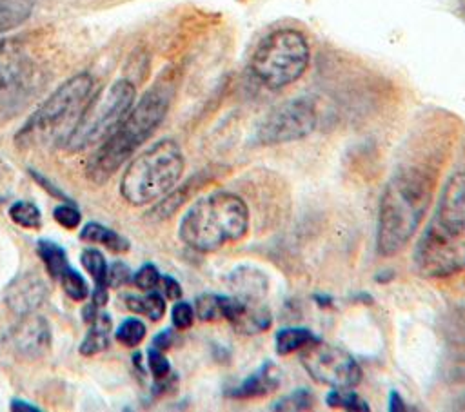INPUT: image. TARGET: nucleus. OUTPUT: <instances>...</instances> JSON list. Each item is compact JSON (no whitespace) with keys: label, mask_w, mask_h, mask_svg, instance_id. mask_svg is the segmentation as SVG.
I'll return each mask as SVG.
<instances>
[{"label":"nucleus","mask_w":465,"mask_h":412,"mask_svg":"<svg viewBox=\"0 0 465 412\" xmlns=\"http://www.w3.org/2000/svg\"><path fill=\"white\" fill-rule=\"evenodd\" d=\"M171 87H151L125 114L120 125L102 142L85 165V176L93 183H105L122 163L156 131L167 114Z\"/></svg>","instance_id":"f257e3e1"},{"label":"nucleus","mask_w":465,"mask_h":412,"mask_svg":"<svg viewBox=\"0 0 465 412\" xmlns=\"http://www.w3.org/2000/svg\"><path fill=\"white\" fill-rule=\"evenodd\" d=\"M432 196V181L421 171L398 172L385 187L380 211L376 247L381 256L401 250L418 231Z\"/></svg>","instance_id":"f03ea898"},{"label":"nucleus","mask_w":465,"mask_h":412,"mask_svg":"<svg viewBox=\"0 0 465 412\" xmlns=\"http://www.w3.org/2000/svg\"><path fill=\"white\" fill-rule=\"evenodd\" d=\"M249 209L245 201L227 191L211 192L196 200L182 216L180 240L198 252H213L245 236Z\"/></svg>","instance_id":"7ed1b4c3"},{"label":"nucleus","mask_w":465,"mask_h":412,"mask_svg":"<svg viewBox=\"0 0 465 412\" xmlns=\"http://www.w3.org/2000/svg\"><path fill=\"white\" fill-rule=\"evenodd\" d=\"M93 91V76L78 73L67 78L49 98L29 116L15 136L22 147L64 145L74 129Z\"/></svg>","instance_id":"20e7f679"},{"label":"nucleus","mask_w":465,"mask_h":412,"mask_svg":"<svg viewBox=\"0 0 465 412\" xmlns=\"http://www.w3.org/2000/svg\"><path fill=\"white\" fill-rule=\"evenodd\" d=\"M183 154L174 140H160L134 158L120 180V194L131 205H145L165 196L183 172Z\"/></svg>","instance_id":"39448f33"},{"label":"nucleus","mask_w":465,"mask_h":412,"mask_svg":"<svg viewBox=\"0 0 465 412\" xmlns=\"http://www.w3.org/2000/svg\"><path fill=\"white\" fill-rule=\"evenodd\" d=\"M414 267L425 278L465 270V218L438 211L414 247Z\"/></svg>","instance_id":"423d86ee"},{"label":"nucleus","mask_w":465,"mask_h":412,"mask_svg":"<svg viewBox=\"0 0 465 412\" xmlns=\"http://www.w3.org/2000/svg\"><path fill=\"white\" fill-rule=\"evenodd\" d=\"M134 96L136 91L133 82L125 78L114 80L85 103L64 147L69 152H80L104 142L131 111L134 105Z\"/></svg>","instance_id":"0eeeda50"},{"label":"nucleus","mask_w":465,"mask_h":412,"mask_svg":"<svg viewBox=\"0 0 465 412\" xmlns=\"http://www.w3.org/2000/svg\"><path fill=\"white\" fill-rule=\"evenodd\" d=\"M311 58L305 36L296 29H276L254 49L251 58L252 74L269 89H282L296 82Z\"/></svg>","instance_id":"6e6552de"},{"label":"nucleus","mask_w":465,"mask_h":412,"mask_svg":"<svg viewBox=\"0 0 465 412\" xmlns=\"http://www.w3.org/2000/svg\"><path fill=\"white\" fill-rule=\"evenodd\" d=\"M302 365L309 376L331 388H354L361 381V368L343 348L320 339L302 352Z\"/></svg>","instance_id":"1a4fd4ad"},{"label":"nucleus","mask_w":465,"mask_h":412,"mask_svg":"<svg viewBox=\"0 0 465 412\" xmlns=\"http://www.w3.org/2000/svg\"><path fill=\"white\" fill-rule=\"evenodd\" d=\"M316 127V109L309 98H292L272 109L256 131L263 145L287 143L311 134Z\"/></svg>","instance_id":"9d476101"},{"label":"nucleus","mask_w":465,"mask_h":412,"mask_svg":"<svg viewBox=\"0 0 465 412\" xmlns=\"http://www.w3.org/2000/svg\"><path fill=\"white\" fill-rule=\"evenodd\" d=\"M7 350L24 361H33L47 354L51 347V327L45 318L35 312L25 314L5 334Z\"/></svg>","instance_id":"9b49d317"},{"label":"nucleus","mask_w":465,"mask_h":412,"mask_svg":"<svg viewBox=\"0 0 465 412\" xmlns=\"http://www.w3.org/2000/svg\"><path fill=\"white\" fill-rule=\"evenodd\" d=\"M47 283L38 274L25 272L7 285L4 301L13 314L22 318L35 312L47 299Z\"/></svg>","instance_id":"f8f14e48"},{"label":"nucleus","mask_w":465,"mask_h":412,"mask_svg":"<svg viewBox=\"0 0 465 412\" xmlns=\"http://www.w3.org/2000/svg\"><path fill=\"white\" fill-rule=\"evenodd\" d=\"M25 49L15 38H0V91L9 89L25 71Z\"/></svg>","instance_id":"ddd939ff"},{"label":"nucleus","mask_w":465,"mask_h":412,"mask_svg":"<svg viewBox=\"0 0 465 412\" xmlns=\"http://www.w3.org/2000/svg\"><path fill=\"white\" fill-rule=\"evenodd\" d=\"M280 387L278 370L271 361H265L256 372H252L247 379H243L232 392V397L247 399V397H262Z\"/></svg>","instance_id":"4468645a"},{"label":"nucleus","mask_w":465,"mask_h":412,"mask_svg":"<svg viewBox=\"0 0 465 412\" xmlns=\"http://www.w3.org/2000/svg\"><path fill=\"white\" fill-rule=\"evenodd\" d=\"M234 330L243 334H258L271 327V312L256 301L243 299L236 314L229 319Z\"/></svg>","instance_id":"2eb2a0df"},{"label":"nucleus","mask_w":465,"mask_h":412,"mask_svg":"<svg viewBox=\"0 0 465 412\" xmlns=\"http://www.w3.org/2000/svg\"><path fill=\"white\" fill-rule=\"evenodd\" d=\"M111 318L105 312H98V316L89 323V330L80 343L82 356H94L109 347V332H111Z\"/></svg>","instance_id":"dca6fc26"},{"label":"nucleus","mask_w":465,"mask_h":412,"mask_svg":"<svg viewBox=\"0 0 465 412\" xmlns=\"http://www.w3.org/2000/svg\"><path fill=\"white\" fill-rule=\"evenodd\" d=\"M35 5L36 0H0V34L22 25Z\"/></svg>","instance_id":"f3484780"},{"label":"nucleus","mask_w":465,"mask_h":412,"mask_svg":"<svg viewBox=\"0 0 465 412\" xmlns=\"http://www.w3.org/2000/svg\"><path fill=\"white\" fill-rule=\"evenodd\" d=\"M80 240L84 241H91V243H102L111 250L116 252H125L129 249V241L120 236L116 231L100 225L96 221H89L87 225H84V229L80 231Z\"/></svg>","instance_id":"a211bd4d"},{"label":"nucleus","mask_w":465,"mask_h":412,"mask_svg":"<svg viewBox=\"0 0 465 412\" xmlns=\"http://www.w3.org/2000/svg\"><path fill=\"white\" fill-rule=\"evenodd\" d=\"M438 211L465 218V174H454L447 181Z\"/></svg>","instance_id":"6ab92c4d"},{"label":"nucleus","mask_w":465,"mask_h":412,"mask_svg":"<svg viewBox=\"0 0 465 412\" xmlns=\"http://www.w3.org/2000/svg\"><path fill=\"white\" fill-rule=\"evenodd\" d=\"M320 338L314 336L312 330L303 329V327H289V329H282L276 334V350L282 356L292 354L296 350H302L312 343H316Z\"/></svg>","instance_id":"aec40b11"},{"label":"nucleus","mask_w":465,"mask_h":412,"mask_svg":"<svg viewBox=\"0 0 465 412\" xmlns=\"http://www.w3.org/2000/svg\"><path fill=\"white\" fill-rule=\"evenodd\" d=\"M125 307L131 312L143 314L153 321L162 319L165 314V299L156 290H149L145 296H136V294L125 296Z\"/></svg>","instance_id":"412c9836"},{"label":"nucleus","mask_w":465,"mask_h":412,"mask_svg":"<svg viewBox=\"0 0 465 412\" xmlns=\"http://www.w3.org/2000/svg\"><path fill=\"white\" fill-rule=\"evenodd\" d=\"M36 252L40 256V260L44 261L45 265V270L54 278L58 280L62 276V272L69 267L67 263V256H65V250L51 241V240H40L38 245H36Z\"/></svg>","instance_id":"4be33fe9"},{"label":"nucleus","mask_w":465,"mask_h":412,"mask_svg":"<svg viewBox=\"0 0 465 412\" xmlns=\"http://www.w3.org/2000/svg\"><path fill=\"white\" fill-rule=\"evenodd\" d=\"M229 296L222 294H202L196 298L194 305V314L202 321H213V319H222L225 316V307H227Z\"/></svg>","instance_id":"5701e85b"},{"label":"nucleus","mask_w":465,"mask_h":412,"mask_svg":"<svg viewBox=\"0 0 465 412\" xmlns=\"http://www.w3.org/2000/svg\"><path fill=\"white\" fill-rule=\"evenodd\" d=\"M84 269L91 274L96 287H107V261L98 249H85L80 256Z\"/></svg>","instance_id":"b1692460"},{"label":"nucleus","mask_w":465,"mask_h":412,"mask_svg":"<svg viewBox=\"0 0 465 412\" xmlns=\"http://www.w3.org/2000/svg\"><path fill=\"white\" fill-rule=\"evenodd\" d=\"M9 218L24 229H40L42 214L40 209L31 201H16L9 207Z\"/></svg>","instance_id":"393cba45"},{"label":"nucleus","mask_w":465,"mask_h":412,"mask_svg":"<svg viewBox=\"0 0 465 412\" xmlns=\"http://www.w3.org/2000/svg\"><path fill=\"white\" fill-rule=\"evenodd\" d=\"M58 281H60L64 292H65L71 299H74V301H84V299H87V296L91 294L89 285H87V281L84 280V276H82L78 270L71 269V267H67V269L62 272V276L58 278Z\"/></svg>","instance_id":"a878e982"},{"label":"nucleus","mask_w":465,"mask_h":412,"mask_svg":"<svg viewBox=\"0 0 465 412\" xmlns=\"http://www.w3.org/2000/svg\"><path fill=\"white\" fill-rule=\"evenodd\" d=\"M145 332H147V329H145L143 321H140L138 318H127L118 325L114 338L124 347H136L143 341Z\"/></svg>","instance_id":"bb28decb"},{"label":"nucleus","mask_w":465,"mask_h":412,"mask_svg":"<svg viewBox=\"0 0 465 412\" xmlns=\"http://www.w3.org/2000/svg\"><path fill=\"white\" fill-rule=\"evenodd\" d=\"M327 405L334 408H345V410H356V412H367L369 405L351 388H332L327 394Z\"/></svg>","instance_id":"cd10ccee"},{"label":"nucleus","mask_w":465,"mask_h":412,"mask_svg":"<svg viewBox=\"0 0 465 412\" xmlns=\"http://www.w3.org/2000/svg\"><path fill=\"white\" fill-rule=\"evenodd\" d=\"M314 405V397L307 388H300L272 403V410H307Z\"/></svg>","instance_id":"c85d7f7f"},{"label":"nucleus","mask_w":465,"mask_h":412,"mask_svg":"<svg viewBox=\"0 0 465 412\" xmlns=\"http://www.w3.org/2000/svg\"><path fill=\"white\" fill-rule=\"evenodd\" d=\"M160 280H162V276H160L158 269H156L153 263L142 265V267L133 274V283H134L138 289L145 290V292L154 290V289L160 285Z\"/></svg>","instance_id":"c756f323"},{"label":"nucleus","mask_w":465,"mask_h":412,"mask_svg":"<svg viewBox=\"0 0 465 412\" xmlns=\"http://www.w3.org/2000/svg\"><path fill=\"white\" fill-rule=\"evenodd\" d=\"M147 365H149V370L153 372L154 379H158V381L165 379L171 374V365H169L167 358L163 356V350H158L154 347H151L147 350Z\"/></svg>","instance_id":"7c9ffc66"},{"label":"nucleus","mask_w":465,"mask_h":412,"mask_svg":"<svg viewBox=\"0 0 465 412\" xmlns=\"http://www.w3.org/2000/svg\"><path fill=\"white\" fill-rule=\"evenodd\" d=\"M194 309L191 303L187 301H176L173 305V310H171V319H173V325L178 329V330H185L193 325L194 321Z\"/></svg>","instance_id":"2f4dec72"},{"label":"nucleus","mask_w":465,"mask_h":412,"mask_svg":"<svg viewBox=\"0 0 465 412\" xmlns=\"http://www.w3.org/2000/svg\"><path fill=\"white\" fill-rule=\"evenodd\" d=\"M53 216L54 220L64 227V229H74L78 227L82 216H80V211L69 203H64V205H58L54 211H53Z\"/></svg>","instance_id":"473e14b6"},{"label":"nucleus","mask_w":465,"mask_h":412,"mask_svg":"<svg viewBox=\"0 0 465 412\" xmlns=\"http://www.w3.org/2000/svg\"><path fill=\"white\" fill-rule=\"evenodd\" d=\"M133 281L131 270L125 263L122 261H114L109 269H107V287H122L125 283Z\"/></svg>","instance_id":"72a5a7b5"},{"label":"nucleus","mask_w":465,"mask_h":412,"mask_svg":"<svg viewBox=\"0 0 465 412\" xmlns=\"http://www.w3.org/2000/svg\"><path fill=\"white\" fill-rule=\"evenodd\" d=\"M160 281H162V285H163V294H165V298H169V299H180V296H182V287H180V283H178L174 278L163 276Z\"/></svg>","instance_id":"f704fd0d"},{"label":"nucleus","mask_w":465,"mask_h":412,"mask_svg":"<svg viewBox=\"0 0 465 412\" xmlns=\"http://www.w3.org/2000/svg\"><path fill=\"white\" fill-rule=\"evenodd\" d=\"M173 341H174L173 330H171V329H165V330H162V332H158V334L154 336L153 347L158 348V350H167V348L173 345Z\"/></svg>","instance_id":"c9c22d12"},{"label":"nucleus","mask_w":465,"mask_h":412,"mask_svg":"<svg viewBox=\"0 0 465 412\" xmlns=\"http://www.w3.org/2000/svg\"><path fill=\"white\" fill-rule=\"evenodd\" d=\"M29 172H31V174H33V178H35L38 183H42V185H44V189H47V191H49L53 196H56V198H64V200H65V196H64V194H62L58 189H54V185H51V183L47 181V178L40 176L36 171H29Z\"/></svg>","instance_id":"e433bc0d"},{"label":"nucleus","mask_w":465,"mask_h":412,"mask_svg":"<svg viewBox=\"0 0 465 412\" xmlns=\"http://www.w3.org/2000/svg\"><path fill=\"white\" fill-rule=\"evenodd\" d=\"M389 410H391V412H400V410H407V407H405L403 399L400 397V394H398L396 390H392V392H391V396H389Z\"/></svg>","instance_id":"4c0bfd02"},{"label":"nucleus","mask_w":465,"mask_h":412,"mask_svg":"<svg viewBox=\"0 0 465 412\" xmlns=\"http://www.w3.org/2000/svg\"><path fill=\"white\" fill-rule=\"evenodd\" d=\"M11 410H15V412H40L38 407L27 403V401H22V399H13L11 401Z\"/></svg>","instance_id":"58836bf2"}]
</instances>
